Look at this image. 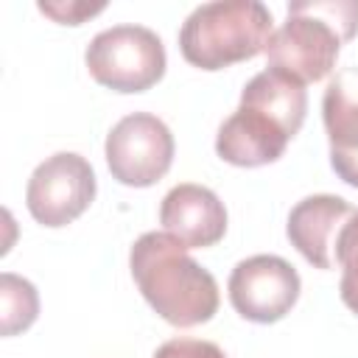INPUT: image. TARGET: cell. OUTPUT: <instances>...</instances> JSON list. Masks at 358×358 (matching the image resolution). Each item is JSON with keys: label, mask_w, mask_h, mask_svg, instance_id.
<instances>
[{"label": "cell", "mask_w": 358, "mask_h": 358, "mask_svg": "<svg viewBox=\"0 0 358 358\" xmlns=\"http://www.w3.org/2000/svg\"><path fill=\"white\" fill-rule=\"evenodd\" d=\"M159 224L187 249L215 246L227 232V207L204 185L182 182L162 196Z\"/></svg>", "instance_id": "ba28073f"}, {"label": "cell", "mask_w": 358, "mask_h": 358, "mask_svg": "<svg viewBox=\"0 0 358 358\" xmlns=\"http://www.w3.org/2000/svg\"><path fill=\"white\" fill-rule=\"evenodd\" d=\"M299 274L280 255H252L241 260L227 282L232 308L257 324L282 319L299 299Z\"/></svg>", "instance_id": "52a82bcc"}, {"label": "cell", "mask_w": 358, "mask_h": 358, "mask_svg": "<svg viewBox=\"0 0 358 358\" xmlns=\"http://www.w3.org/2000/svg\"><path fill=\"white\" fill-rule=\"evenodd\" d=\"M131 277L145 302L173 327H196L218 310V282L199 266L182 241L168 232H143L129 252Z\"/></svg>", "instance_id": "6da1fadb"}, {"label": "cell", "mask_w": 358, "mask_h": 358, "mask_svg": "<svg viewBox=\"0 0 358 358\" xmlns=\"http://www.w3.org/2000/svg\"><path fill=\"white\" fill-rule=\"evenodd\" d=\"M274 17L260 0H215L196 6L179 31V50L199 70H224L268 48Z\"/></svg>", "instance_id": "3957f363"}, {"label": "cell", "mask_w": 358, "mask_h": 358, "mask_svg": "<svg viewBox=\"0 0 358 358\" xmlns=\"http://www.w3.org/2000/svg\"><path fill=\"white\" fill-rule=\"evenodd\" d=\"M291 134L266 112L238 103L215 134V154L238 168H260L282 157Z\"/></svg>", "instance_id": "30bf717a"}, {"label": "cell", "mask_w": 358, "mask_h": 358, "mask_svg": "<svg viewBox=\"0 0 358 358\" xmlns=\"http://www.w3.org/2000/svg\"><path fill=\"white\" fill-rule=\"evenodd\" d=\"M322 120L330 151H358V67H341L322 95Z\"/></svg>", "instance_id": "7c38bea8"}, {"label": "cell", "mask_w": 358, "mask_h": 358, "mask_svg": "<svg viewBox=\"0 0 358 358\" xmlns=\"http://www.w3.org/2000/svg\"><path fill=\"white\" fill-rule=\"evenodd\" d=\"M241 103L266 112L271 120H277L294 137L305 123L308 92L299 78H294L277 67H266L246 81V87L241 90Z\"/></svg>", "instance_id": "8fae6325"}, {"label": "cell", "mask_w": 358, "mask_h": 358, "mask_svg": "<svg viewBox=\"0 0 358 358\" xmlns=\"http://www.w3.org/2000/svg\"><path fill=\"white\" fill-rule=\"evenodd\" d=\"M333 260L341 266V282H338L341 302L352 313H358V210L341 227L333 246Z\"/></svg>", "instance_id": "5bb4252c"}, {"label": "cell", "mask_w": 358, "mask_h": 358, "mask_svg": "<svg viewBox=\"0 0 358 358\" xmlns=\"http://www.w3.org/2000/svg\"><path fill=\"white\" fill-rule=\"evenodd\" d=\"M330 165L336 176L352 187H358V151L344 154V151H330Z\"/></svg>", "instance_id": "e0dca14e"}, {"label": "cell", "mask_w": 358, "mask_h": 358, "mask_svg": "<svg viewBox=\"0 0 358 358\" xmlns=\"http://www.w3.org/2000/svg\"><path fill=\"white\" fill-rule=\"evenodd\" d=\"M358 34V0H296L285 22L271 34L266 59L302 84L322 81L341 45Z\"/></svg>", "instance_id": "7a4b0ae2"}, {"label": "cell", "mask_w": 358, "mask_h": 358, "mask_svg": "<svg viewBox=\"0 0 358 358\" xmlns=\"http://www.w3.org/2000/svg\"><path fill=\"white\" fill-rule=\"evenodd\" d=\"M95 199V171L76 151H56L39 162L25 187V207L42 227L76 221Z\"/></svg>", "instance_id": "8992f818"}, {"label": "cell", "mask_w": 358, "mask_h": 358, "mask_svg": "<svg viewBox=\"0 0 358 358\" xmlns=\"http://www.w3.org/2000/svg\"><path fill=\"white\" fill-rule=\"evenodd\" d=\"M355 207L333 193H316L296 201L288 213L285 235L291 246L316 268H333V246L341 227L352 218Z\"/></svg>", "instance_id": "9c48e42d"}, {"label": "cell", "mask_w": 358, "mask_h": 358, "mask_svg": "<svg viewBox=\"0 0 358 358\" xmlns=\"http://www.w3.org/2000/svg\"><path fill=\"white\" fill-rule=\"evenodd\" d=\"M39 11L48 14V17H53L62 25H81L87 17L103 11V3H81V0H70V3L56 0V3H48V0H42L39 3Z\"/></svg>", "instance_id": "2e32d148"}, {"label": "cell", "mask_w": 358, "mask_h": 358, "mask_svg": "<svg viewBox=\"0 0 358 358\" xmlns=\"http://www.w3.org/2000/svg\"><path fill=\"white\" fill-rule=\"evenodd\" d=\"M90 76L115 92H145L165 76V45L145 25H112L84 53Z\"/></svg>", "instance_id": "277c9868"}, {"label": "cell", "mask_w": 358, "mask_h": 358, "mask_svg": "<svg viewBox=\"0 0 358 358\" xmlns=\"http://www.w3.org/2000/svg\"><path fill=\"white\" fill-rule=\"evenodd\" d=\"M109 173L129 187H148L159 182L173 162L171 129L148 112H131L120 117L106 134Z\"/></svg>", "instance_id": "5b68a950"}, {"label": "cell", "mask_w": 358, "mask_h": 358, "mask_svg": "<svg viewBox=\"0 0 358 358\" xmlns=\"http://www.w3.org/2000/svg\"><path fill=\"white\" fill-rule=\"evenodd\" d=\"M154 358H227V352L204 338H168L157 347Z\"/></svg>", "instance_id": "9a60e30c"}, {"label": "cell", "mask_w": 358, "mask_h": 358, "mask_svg": "<svg viewBox=\"0 0 358 358\" xmlns=\"http://www.w3.org/2000/svg\"><path fill=\"white\" fill-rule=\"evenodd\" d=\"M0 313H3V336H17L36 322L39 294L36 288L11 271L0 274Z\"/></svg>", "instance_id": "4fadbf2b"}]
</instances>
